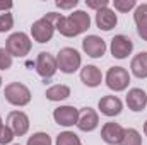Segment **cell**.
<instances>
[{
  "instance_id": "obj_4",
  "label": "cell",
  "mask_w": 147,
  "mask_h": 145,
  "mask_svg": "<svg viewBox=\"0 0 147 145\" xmlns=\"http://www.w3.org/2000/svg\"><path fill=\"white\" fill-rule=\"evenodd\" d=\"M82 56L75 48H62L57 55V68L63 73H74L80 68Z\"/></svg>"
},
{
  "instance_id": "obj_21",
  "label": "cell",
  "mask_w": 147,
  "mask_h": 145,
  "mask_svg": "<svg viewBox=\"0 0 147 145\" xmlns=\"http://www.w3.org/2000/svg\"><path fill=\"white\" fill-rule=\"evenodd\" d=\"M120 145H142V137L135 128H127Z\"/></svg>"
},
{
  "instance_id": "obj_24",
  "label": "cell",
  "mask_w": 147,
  "mask_h": 145,
  "mask_svg": "<svg viewBox=\"0 0 147 145\" xmlns=\"http://www.w3.org/2000/svg\"><path fill=\"white\" fill-rule=\"evenodd\" d=\"M113 5L118 12H128L137 7V2L135 0H113Z\"/></svg>"
},
{
  "instance_id": "obj_9",
  "label": "cell",
  "mask_w": 147,
  "mask_h": 145,
  "mask_svg": "<svg viewBox=\"0 0 147 145\" xmlns=\"http://www.w3.org/2000/svg\"><path fill=\"white\" fill-rule=\"evenodd\" d=\"M82 50L91 58H101L106 53V41L96 34H89L82 39Z\"/></svg>"
},
{
  "instance_id": "obj_19",
  "label": "cell",
  "mask_w": 147,
  "mask_h": 145,
  "mask_svg": "<svg viewBox=\"0 0 147 145\" xmlns=\"http://www.w3.org/2000/svg\"><path fill=\"white\" fill-rule=\"evenodd\" d=\"M130 68L137 79H147V51H140L132 58Z\"/></svg>"
},
{
  "instance_id": "obj_23",
  "label": "cell",
  "mask_w": 147,
  "mask_h": 145,
  "mask_svg": "<svg viewBox=\"0 0 147 145\" xmlns=\"http://www.w3.org/2000/svg\"><path fill=\"white\" fill-rule=\"evenodd\" d=\"M26 145H51V138H50L48 133L38 132V133H33V135L28 138V144Z\"/></svg>"
},
{
  "instance_id": "obj_32",
  "label": "cell",
  "mask_w": 147,
  "mask_h": 145,
  "mask_svg": "<svg viewBox=\"0 0 147 145\" xmlns=\"http://www.w3.org/2000/svg\"><path fill=\"white\" fill-rule=\"evenodd\" d=\"M0 87H2V77H0Z\"/></svg>"
},
{
  "instance_id": "obj_1",
  "label": "cell",
  "mask_w": 147,
  "mask_h": 145,
  "mask_svg": "<svg viewBox=\"0 0 147 145\" xmlns=\"http://www.w3.org/2000/svg\"><path fill=\"white\" fill-rule=\"evenodd\" d=\"M91 28V17L84 10H75L70 15H62L57 22V31L65 38H75Z\"/></svg>"
},
{
  "instance_id": "obj_29",
  "label": "cell",
  "mask_w": 147,
  "mask_h": 145,
  "mask_svg": "<svg viewBox=\"0 0 147 145\" xmlns=\"http://www.w3.org/2000/svg\"><path fill=\"white\" fill-rule=\"evenodd\" d=\"M55 3H57V7H60V9H74V7L79 3V0H69V2H62V0H57Z\"/></svg>"
},
{
  "instance_id": "obj_2",
  "label": "cell",
  "mask_w": 147,
  "mask_h": 145,
  "mask_svg": "<svg viewBox=\"0 0 147 145\" xmlns=\"http://www.w3.org/2000/svg\"><path fill=\"white\" fill-rule=\"evenodd\" d=\"M60 17H62V14L48 12L45 17L38 19L36 22H33V26H31V36H33V39L38 41V43H48L53 38V34H55L57 22H58Z\"/></svg>"
},
{
  "instance_id": "obj_34",
  "label": "cell",
  "mask_w": 147,
  "mask_h": 145,
  "mask_svg": "<svg viewBox=\"0 0 147 145\" xmlns=\"http://www.w3.org/2000/svg\"><path fill=\"white\" fill-rule=\"evenodd\" d=\"M16 145H19V144H16Z\"/></svg>"
},
{
  "instance_id": "obj_33",
  "label": "cell",
  "mask_w": 147,
  "mask_h": 145,
  "mask_svg": "<svg viewBox=\"0 0 147 145\" xmlns=\"http://www.w3.org/2000/svg\"><path fill=\"white\" fill-rule=\"evenodd\" d=\"M0 125H3V123H2V118H0Z\"/></svg>"
},
{
  "instance_id": "obj_11",
  "label": "cell",
  "mask_w": 147,
  "mask_h": 145,
  "mask_svg": "<svg viewBox=\"0 0 147 145\" xmlns=\"http://www.w3.org/2000/svg\"><path fill=\"white\" fill-rule=\"evenodd\" d=\"M53 119L57 125L62 126H74L79 119V109L74 106H60L53 111Z\"/></svg>"
},
{
  "instance_id": "obj_25",
  "label": "cell",
  "mask_w": 147,
  "mask_h": 145,
  "mask_svg": "<svg viewBox=\"0 0 147 145\" xmlns=\"http://www.w3.org/2000/svg\"><path fill=\"white\" fill-rule=\"evenodd\" d=\"M12 26H14V17H12V14H9V12L0 14V33L10 31Z\"/></svg>"
},
{
  "instance_id": "obj_30",
  "label": "cell",
  "mask_w": 147,
  "mask_h": 145,
  "mask_svg": "<svg viewBox=\"0 0 147 145\" xmlns=\"http://www.w3.org/2000/svg\"><path fill=\"white\" fill-rule=\"evenodd\" d=\"M12 7V2H0V10H7V9H10Z\"/></svg>"
},
{
  "instance_id": "obj_12",
  "label": "cell",
  "mask_w": 147,
  "mask_h": 145,
  "mask_svg": "<svg viewBox=\"0 0 147 145\" xmlns=\"http://www.w3.org/2000/svg\"><path fill=\"white\" fill-rule=\"evenodd\" d=\"M99 125V116L92 108H84L79 111V119H77V128L80 132H94Z\"/></svg>"
},
{
  "instance_id": "obj_16",
  "label": "cell",
  "mask_w": 147,
  "mask_h": 145,
  "mask_svg": "<svg viewBox=\"0 0 147 145\" xmlns=\"http://www.w3.org/2000/svg\"><path fill=\"white\" fill-rule=\"evenodd\" d=\"M118 22V17L115 14V10H111L110 7L101 9L96 12V26L103 31H111Z\"/></svg>"
},
{
  "instance_id": "obj_8",
  "label": "cell",
  "mask_w": 147,
  "mask_h": 145,
  "mask_svg": "<svg viewBox=\"0 0 147 145\" xmlns=\"http://www.w3.org/2000/svg\"><path fill=\"white\" fill-rule=\"evenodd\" d=\"M7 126L14 132L16 137H22L29 132V118L22 111H10L7 116Z\"/></svg>"
},
{
  "instance_id": "obj_20",
  "label": "cell",
  "mask_w": 147,
  "mask_h": 145,
  "mask_svg": "<svg viewBox=\"0 0 147 145\" xmlns=\"http://www.w3.org/2000/svg\"><path fill=\"white\" fill-rule=\"evenodd\" d=\"M45 96L48 101H63L70 96V87L63 85V84H57V85H51L50 89H46Z\"/></svg>"
},
{
  "instance_id": "obj_14",
  "label": "cell",
  "mask_w": 147,
  "mask_h": 145,
  "mask_svg": "<svg viewBox=\"0 0 147 145\" xmlns=\"http://www.w3.org/2000/svg\"><path fill=\"white\" fill-rule=\"evenodd\" d=\"M98 108H99V111H101V114L111 118V116H118V114L121 113L123 103H121L116 96H105V97L99 99Z\"/></svg>"
},
{
  "instance_id": "obj_27",
  "label": "cell",
  "mask_w": 147,
  "mask_h": 145,
  "mask_svg": "<svg viewBox=\"0 0 147 145\" xmlns=\"http://www.w3.org/2000/svg\"><path fill=\"white\" fill-rule=\"evenodd\" d=\"M12 67V56L7 53L5 48H0V70H7Z\"/></svg>"
},
{
  "instance_id": "obj_13",
  "label": "cell",
  "mask_w": 147,
  "mask_h": 145,
  "mask_svg": "<svg viewBox=\"0 0 147 145\" xmlns=\"http://www.w3.org/2000/svg\"><path fill=\"white\" fill-rule=\"evenodd\" d=\"M123 133H125V128H121L115 121L105 123V126L101 128V138L108 145H120L123 140Z\"/></svg>"
},
{
  "instance_id": "obj_28",
  "label": "cell",
  "mask_w": 147,
  "mask_h": 145,
  "mask_svg": "<svg viewBox=\"0 0 147 145\" xmlns=\"http://www.w3.org/2000/svg\"><path fill=\"white\" fill-rule=\"evenodd\" d=\"M86 5L92 10H101V9H106L110 5V0H86Z\"/></svg>"
},
{
  "instance_id": "obj_6",
  "label": "cell",
  "mask_w": 147,
  "mask_h": 145,
  "mask_svg": "<svg viewBox=\"0 0 147 145\" xmlns=\"http://www.w3.org/2000/svg\"><path fill=\"white\" fill-rule=\"evenodd\" d=\"M130 84V73L123 67H111L106 73V85L115 92H121Z\"/></svg>"
},
{
  "instance_id": "obj_5",
  "label": "cell",
  "mask_w": 147,
  "mask_h": 145,
  "mask_svg": "<svg viewBox=\"0 0 147 145\" xmlns=\"http://www.w3.org/2000/svg\"><path fill=\"white\" fill-rule=\"evenodd\" d=\"M3 96L12 106H28L31 103V91L21 82H10L9 85H5Z\"/></svg>"
},
{
  "instance_id": "obj_3",
  "label": "cell",
  "mask_w": 147,
  "mask_h": 145,
  "mask_svg": "<svg viewBox=\"0 0 147 145\" xmlns=\"http://www.w3.org/2000/svg\"><path fill=\"white\" fill-rule=\"evenodd\" d=\"M33 48V43H31V38L28 36L26 33H14L7 38L5 41V50L10 56H17V58H22L26 56Z\"/></svg>"
},
{
  "instance_id": "obj_10",
  "label": "cell",
  "mask_w": 147,
  "mask_h": 145,
  "mask_svg": "<svg viewBox=\"0 0 147 145\" xmlns=\"http://www.w3.org/2000/svg\"><path fill=\"white\" fill-rule=\"evenodd\" d=\"M110 48H111V55H113L115 58L123 60V58H127V56L132 53V50H134V41L128 36H125V34H116V36L111 39Z\"/></svg>"
},
{
  "instance_id": "obj_15",
  "label": "cell",
  "mask_w": 147,
  "mask_h": 145,
  "mask_svg": "<svg viewBox=\"0 0 147 145\" xmlns=\"http://www.w3.org/2000/svg\"><path fill=\"white\" fill-rule=\"evenodd\" d=\"M127 106L132 109V111H135V113L144 111L146 106H147V94H146V91H142V89H139V87L130 89V91H128V94H127Z\"/></svg>"
},
{
  "instance_id": "obj_31",
  "label": "cell",
  "mask_w": 147,
  "mask_h": 145,
  "mask_svg": "<svg viewBox=\"0 0 147 145\" xmlns=\"http://www.w3.org/2000/svg\"><path fill=\"white\" fill-rule=\"evenodd\" d=\"M144 133H146V137H147V121L144 123Z\"/></svg>"
},
{
  "instance_id": "obj_18",
  "label": "cell",
  "mask_w": 147,
  "mask_h": 145,
  "mask_svg": "<svg viewBox=\"0 0 147 145\" xmlns=\"http://www.w3.org/2000/svg\"><path fill=\"white\" fill-rule=\"evenodd\" d=\"M134 21L137 24V33L144 41H147V3L137 5L135 7V14H134Z\"/></svg>"
},
{
  "instance_id": "obj_17",
  "label": "cell",
  "mask_w": 147,
  "mask_h": 145,
  "mask_svg": "<svg viewBox=\"0 0 147 145\" xmlns=\"http://www.w3.org/2000/svg\"><path fill=\"white\" fill-rule=\"evenodd\" d=\"M80 80L87 87H98L103 82V73H101V70L98 67H94V65H86L80 70Z\"/></svg>"
},
{
  "instance_id": "obj_22",
  "label": "cell",
  "mask_w": 147,
  "mask_h": 145,
  "mask_svg": "<svg viewBox=\"0 0 147 145\" xmlns=\"http://www.w3.org/2000/svg\"><path fill=\"white\" fill-rule=\"evenodd\" d=\"M57 145H82V142L74 132H62L57 137Z\"/></svg>"
},
{
  "instance_id": "obj_7",
  "label": "cell",
  "mask_w": 147,
  "mask_h": 145,
  "mask_svg": "<svg viewBox=\"0 0 147 145\" xmlns=\"http://www.w3.org/2000/svg\"><path fill=\"white\" fill-rule=\"evenodd\" d=\"M57 58L48 51H41L36 58V72L45 79V84L57 73Z\"/></svg>"
},
{
  "instance_id": "obj_26",
  "label": "cell",
  "mask_w": 147,
  "mask_h": 145,
  "mask_svg": "<svg viewBox=\"0 0 147 145\" xmlns=\"http://www.w3.org/2000/svg\"><path fill=\"white\" fill-rule=\"evenodd\" d=\"M14 132L7 126V125H0V145H5V144H10L14 140Z\"/></svg>"
}]
</instances>
